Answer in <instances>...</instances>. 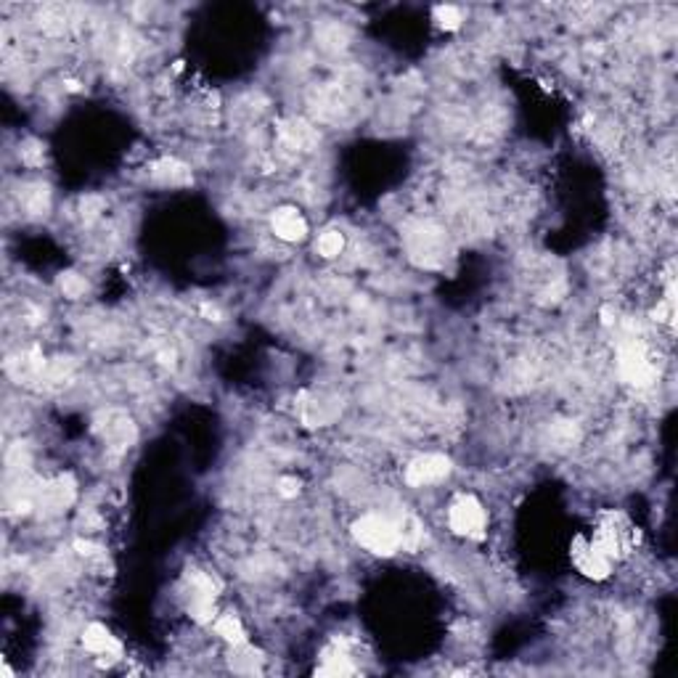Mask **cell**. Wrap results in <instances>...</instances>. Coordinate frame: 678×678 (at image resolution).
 <instances>
[{"label": "cell", "instance_id": "cell-9", "mask_svg": "<svg viewBox=\"0 0 678 678\" xmlns=\"http://www.w3.org/2000/svg\"><path fill=\"white\" fill-rule=\"evenodd\" d=\"M101 437L106 442V451L125 453L136 442V424L128 414L112 411V414H106V422L101 424Z\"/></svg>", "mask_w": 678, "mask_h": 678}, {"label": "cell", "instance_id": "cell-17", "mask_svg": "<svg viewBox=\"0 0 678 678\" xmlns=\"http://www.w3.org/2000/svg\"><path fill=\"white\" fill-rule=\"evenodd\" d=\"M281 136H284V141H290L291 146H299V148L313 146L316 144V138H318L305 122H291V125H287V128L281 130Z\"/></svg>", "mask_w": 678, "mask_h": 678}, {"label": "cell", "instance_id": "cell-18", "mask_svg": "<svg viewBox=\"0 0 678 678\" xmlns=\"http://www.w3.org/2000/svg\"><path fill=\"white\" fill-rule=\"evenodd\" d=\"M433 16H435L437 27L445 30V32H456V30L461 27V22H464L461 11H459L456 5H437Z\"/></svg>", "mask_w": 678, "mask_h": 678}, {"label": "cell", "instance_id": "cell-7", "mask_svg": "<svg viewBox=\"0 0 678 678\" xmlns=\"http://www.w3.org/2000/svg\"><path fill=\"white\" fill-rule=\"evenodd\" d=\"M408 252L419 265H437L445 252V236L435 226H416L408 234Z\"/></svg>", "mask_w": 678, "mask_h": 678}, {"label": "cell", "instance_id": "cell-19", "mask_svg": "<svg viewBox=\"0 0 678 678\" xmlns=\"http://www.w3.org/2000/svg\"><path fill=\"white\" fill-rule=\"evenodd\" d=\"M58 287H61V291H64L69 299H77V297H83V294L88 291V281H85L80 273L67 271V273H61V276H58Z\"/></svg>", "mask_w": 678, "mask_h": 678}, {"label": "cell", "instance_id": "cell-2", "mask_svg": "<svg viewBox=\"0 0 678 678\" xmlns=\"http://www.w3.org/2000/svg\"><path fill=\"white\" fill-rule=\"evenodd\" d=\"M636 540H638V531L618 512H604L591 538V543L612 562H618Z\"/></svg>", "mask_w": 678, "mask_h": 678}, {"label": "cell", "instance_id": "cell-20", "mask_svg": "<svg viewBox=\"0 0 678 678\" xmlns=\"http://www.w3.org/2000/svg\"><path fill=\"white\" fill-rule=\"evenodd\" d=\"M316 249H318V254H324V257H337L339 252L344 249V236L339 234V231H324L321 236H318V244H316Z\"/></svg>", "mask_w": 678, "mask_h": 678}, {"label": "cell", "instance_id": "cell-14", "mask_svg": "<svg viewBox=\"0 0 678 678\" xmlns=\"http://www.w3.org/2000/svg\"><path fill=\"white\" fill-rule=\"evenodd\" d=\"M151 178L156 183H162V186H189L194 181L192 170L183 162L170 159V156H165V159H159V162L151 165Z\"/></svg>", "mask_w": 678, "mask_h": 678}, {"label": "cell", "instance_id": "cell-4", "mask_svg": "<svg viewBox=\"0 0 678 678\" xmlns=\"http://www.w3.org/2000/svg\"><path fill=\"white\" fill-rule=\"evenodd\" d=\"M448 528L461 538L483 540L487 531V514L483 504L469 493H459L448 506Z\"/></svg>", "mask_w": 678, "mask_h": 678}, {"label": "cell", "instance_id": "cell-1", "mask_svg": "<svg viewBox=\"0 0 678 678\" xmlns=\"http://www.w3.org/2000/svg\"><path fill=\"white\" fill-rule=\"evenodd\" d=\"M352 538L377 557H392L403 549L400 525L392 522L385 514H363L352 522Z\"/></svg>", "mask_w": 678, "mask_h": 678}, {"label": "cell", "instance_id": "cell-24", "mask_svg": "<svg viewBox=\"0 0 678 678\" xmlns=\"http://www.w3.org/2000/svg\"><path fill=\"white\" fill-rule=\"evenodd\" d=\"M75 551H77L80 557H96L98 551H101V546H96L94 540H83V538H77V540H75Z\"/></svg>", "mask_w": 678, "mask_h": 678}, {"label": "cell", "instance_id": "cell-13", "mask_svg": "<svg viewBox=\"0 0 678 678\" xmlns=\"http://www.w3.org/2000/svg\"><path fill=\"white\" fill-rule=\"evenodd\" d=\"M83 647L94 655H101V657H112L117 660L122 655V644L120 638L106 629L101 623H91L88 629L83 630Z\"/></svg>", "mask_w": 678, "mask_h": 678}, {"label": "cell", "instance_id": "cell-3", "mask_svg": "<svg viewBox=\"0 0 678 678\" xmlns=\"http://www.w3.org/2000/svg\"><path fill=\"white\" fill-rule=\"evenodd\" d=\"M618 371L626 385L638 389L652 388L657 379V366L638 339H626L618 344Z\"/></svg>", "mask_w": 678, "mask_h": 678}, {"label": "cell", "instance_id": "cell-12", "mask_svg": "<svg viewBox=\"0 0 678 678\" xmlns=\"http://www.w3.org/2000/svg\"><path fill=\"white\" fill-rule=\"evenodd\" d=\"M271 226H273V234L281 239V242H302L308 236V220L294 210V207H281L273 212L271 218Z\"/></svg>", "mask_w": 678, "mask_h": 678}, {"label": "cell", "instance_id": "cell-25", "mask_svg": "<svg viewBox=\"0 0 678 678\" xmlns=\"http://www.w3.org/2000/svg\"><path fill=\"white\" fill-rule=\"evenodd\" d=\"M101 210H103V201H101L98 196L83 199V215H85V218H96Z\"/></svg>", "mask_w": 678, "mask_h": 678}, {"label": "cell", "instance_id": "cell-5", "mask_svg": "<svg viewBox=\"0 0 678 678\" xmlns=\"http://www.w3.org/2000/svg\"><path fill=\"white\" fill-rule=\"evenodd\" d=\"M215 596H218V583L207 573L192 570L186 575V599H189V615L196 623H212L215 620Z\"/></svg>", "mask_w": 678, "mask_h": 678}, {"label": "cell", "instance_id": "cell-21", "mask_svg": "<svg viewBox=\"0 0 678 678\" xmlns=\"http://www.w3.org/2000/svg\"><path fill=\"white\" fill-rule=\"evenodd\" d=\"M19 156H22V162L32 165V167L43 165V159H46L43 146L38 144V141H27V144H22V148H19Z\"/></svg>", "mask_w": 678, "mask_h": 678}, {"label": "cell", "instance_id": "cell-6", "mask_svg": "<svg viewBox=\"0 0 678 678\" xmlns=\"http://www.w3.org/2000/svg\"><path fill=\"white\" fill-rule=\"evenodd\" d=\"M570 557H573V565L578 567V573L591 578V581H604L610 578L615 562L610 557H604L591 540L585 538H575L573 546H570Z\"/></svg>", "mask_w": 678, "mask_h": 678}, {"label": "cell", "instance_id": "cell-16", "mask_svg": "<svg viewBox=\"0 0 678 678\" xmlns=\"http://www.w3.org/2000/svg\"><path fill=\"white\" fill-rule=\"evenodd\" d=\"M260 663H263V655L254 652L252 647H246V644L234 647V655H231V668H234V671H239V674H254Z\"/></svg>", "mask_w": 678, "mask_h": 678}, {"label": "cell", "instance_id": "cell-22", "mask_svg": "<svg viewBox=\"0 0 678 678\" xmlns=\"http://www.w3.org/2000/svg\"><path fill=\"white\" fill-rule=\"evenodd\" d=\"M49 199H50L49 186H35V189H32V196H30V201H27L30 212H35V215L46 212V210H49Z\"/></svg>", "mask_w": 678, "mask_h": 678}, {"label": "cell", "instance_id": "cell-10", "mask_svg": "<svg viewBox=\"0 0 678 678\" xmlns=\"http://www.w3.org/2000/svg\"><path fill=\"white\" fill-rule=\"evenodd\" d=\"M77 498V485H75V477L72 475H58L56 480L40 485V493H38V506L46 509V512H61V509H69Z\"/></svg>", "mask_w": 678, "mask_h": 678}, {"label": "cell", "instance_id": "cell-11", "mask_svg": "<svg viewBox=\"0 0 678 678\" xmlns=\"http://www.w3.org/2000/svg\"><path fill=\"white\" fill-rule=\"evenodd\" d=\"M355 665L347 655V641L335 638L324 652H321V663L316 668V676H352Z\"/></svg>", "mask_w": 678, "mask_h": 678}, {"label": "cell", "instance_id": "cell-15", "mask_svg": "<svg viewBox=\"0 0 678 678\" xmlns=\"http://www.w3.org/2000/svg\"><path fill=\"white\" fill-rule=\"evenodd\" d=\"M215 630L223 641H228L231 647H239V644H246V630L239 623L236 615H220L215 618Z\"/></svg>", "mask_w": 678, "mask_h": 678}, {"label": "cell", "instance_id": "cell-8", "mask_svg": "<svg viewBox=\"0 0 678 678\" xmlns=\"http://www.w3.org/2000/svg\"><path fill=\"white\" fill-rule=\"evenodd\" d=\"M451 475V459L442 453H424L416 456L408 467H406V483L414 487H424V485L442 483Z\"/></svg>", "mask_w": 678, "mask_h": 678}, {"label": "cell", "instance_id": "cell-23", "mask_svg": "<svg viewBox=\"0 0 678 678\" xmlns=\"http://www.w3.org/2000/svg\"><path fill=\"white\" fill-rule=\"evenodd\" d=\"M279 493H281L284 498H294V495L299 493V480H297V477H281V480H279Z\"/></svg>", "mask_w": 678, "mask_h": 678}]
</instances>
